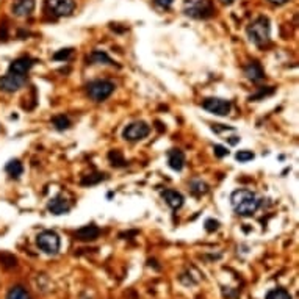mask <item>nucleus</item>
I'll use <instances>...</instances> for the list:
<instances>
[{
    "label": "nucleus",
    "instance_id": "27",
    "mask_svg": "<svg viewBox=\"0 0 299 299\" xmlns=\"http://www.w3.org/2000/svg\"><path fill=\"white\" fill-rule=\"evenodd\" d=\"M105 179V176L104 174H97V177H88V179H83L82 180V184L83 185H91V184H97V182H100V180H104Z\"/></svg>",
    "mask_w": 299,
    "mask_h": 299
},
{
    "label": "nucleus",
    "instance_id": "4",
    "mask_svg": "<svg viewBox=\"0 0 299 299\" xmlns=\"http://www.w3.org/2000/svg\"><path fill=\"white\" fill-rule=\"evenodd\" d=\"M36 246L41 249L44 254L55 255V254H58V251L61 248V240L57 232L43 230L41 233H38V237H36Z\"/></svg>",
    "mask_w": 299,
    "mask_h": 299
},
{
    "label": "nucleus",
    "instance_id": "12",
    "mask_svg": "<svg viewBox=\"0 0 299 299\" xmlns=\"http://www.w3.org/2000/svg\"><path fill=\"white\" fill-rule=\"evenodd\" d=\"M35 10V0H16L13 3V14L18 18H25Z\"/></svg>",
    "mask_w": 299,
    "mask_h": 299
},
{
    "label": "nucleus",
    "instance_id": "18",
    "mask_svg": "<svg viewBox=\"0 0 299 299\" xmlns=\"http://www.w3.org/2000/svg\"><path fill=\"white\" fill-rule=\"evenodd\" d=\"M6 299H30V295L25 288L18 285V287H13L10 292H8Z\"/></svg>",
    "mask_w": 299,
    "mask_h": 299
},
{
    "label": "nucleus",
    "instance_id": "8",
    "mask_svg": "<svg viewBox=\"0 0 299 299\" xmlns=\"http://www.w3.org/2000/svg\"><path fill=\"white\" fill-rule=\"evenodd\" d=\"M25 85V75H18L8 72L6 75L0 77V91L5 92H16Z\"/></svg>",
    "mask_w": 299,
    "mask_h": 299
},
{
    "label": "nucleus",
    "instance_id": "25",
    "mask_svg": "<svg viewBox=\"0 0 299 299\" xmlns=\"http://www.w3.org/2000/svg\"><path fill=\"white\" fill-rule=\"evenodd\" d=\"M70 53H72V49H61L60 52L53 55V58L55 60H68L70 57Z\"/></svg>",
    "mask_w": 299,
    "mask_h": 299
},
{
    "label": "nucleus",
    "instance_id": "22",
    "mask_svg": "<svg viewBox=\"0 0 299 299\" xmlns=\"http://www.w3.org/2000/svg\"><path fill=\"white\" fill-rule=\"evenodd\" d=\"M108 159L112 161L113 166H125V164H127V161L124 160V157L119 151H110Z\"/></svg>",
    "mask_w": 299,
    "mask_h": 299
},
{
    "label": "nucleus",
    "instance_id": "3",
    "mask_svg": "<svg viewBox=\"0 0 299 299\" xmlns=\"http://www.w3.org/2000/svg\"><path fill=\"white\" fill-rule=\"evenodd\" d=\"M184 13L194 19H208L215 14L211 0H185Z\"/></svg>",
    "mask_w": 299,
    "mask_h": 299
},
{
    "label": "nucleus",
    "instance_id": "7",
    "mask_svg": "<svg viewBox=\"0 0 299 299\" xmlns=\"http://www.w3.org/2000/svg\"><path fill=\"white\" fill-rule=\"evenodd\" d=\"M151 132V127L144 122V121H137V122H132L129 124L127 127L124 129L122 132V137L127 139V141H139L149 135Z\"/></svg>",
    "mask_w": 299,
    "mask_h": 299
},
{
    "label": "nucleus",
    "instance_id": "15",
    "mask_svg": "<svg viewBox=\"0 0 299 299\" xmlns=\"http://www.w3.org/2000/svg\"><path fill=\"white\" fill-rule=\"evenodd\" d=\"M168 163L169 166L174 169V171H180L184 168L185 164V155L182 151H179V149H172V151L168 152Z\"/></svg>",
    "mask_w": 299,
    "mask_h": 299
},
{
    "label": "nucleus",
    "instance_id": "30",
    "mask_svg": "<svg viewBox=\"0 0 299 299\" xmlns=\"http://www.w3.org/2000/svg\"><path fill=\"white\" fill-rule=\"evenodd\" d=\"M268 2H271L273 5H284V3L290 2V0H268Z\"/></svg>",
    "mask_w": 299,
    "mask_h": 299
},
{
    "label": "nucleus",
    "instance_id": "9",
    "mask_svg": "<svg viewBox=\"0 0 299 299\" xmlns=\"http://www.w3.org/2000/svg\"><path fill=\"white\" fill-rule=\"evenodd\" d=\"M46 3L55 16H70L75 10V0H46Z\"/></svg>",
    "mask_w": 299,
    "mask_h": 299
},
{
    "label": "nucleus",
    "instance_id": "26",
    "mask_svg": "<svg viewBox=\"0 0 299 299\" xmlns=\"http://www.w3.org/2000/svg\"><path fill=\"white\" fill-rule=\"evenodd\" d=\"M213 151H215V155L219 157V159H223V157L229 155V151H227L224 146H219V144H216V146L213 147Z\"/></svg>",
    "mask_w": 299,
    "mask_h": 299
},
{
    "label": "nucleus",
    "instance_id": "10",
    "mask_svg": "<svg viewBox=\"0 0 299 299\" xmlns=\"http://www.w3.org/2000/svg\"><path fill=\"white\" fill-rule=\"evenodd\" d=\"M47 210L52 215H65L70 210V202L65 198V194H60L57 198L50 199V202L47 204Z\"/></svg>",
    "mask_w": 299,
    "mask_h": 299
},
{
    "label": "nucleus",
    "instance_id": "20",
    "mask_svg": "<svg viewBox=\"0 0 299 299\" xmlns=\"http://www.w3.org/2000/svg\"><path fill=\"white\" fill-rule=\"evenodd\" d=\"M265 299H292V295L285 288H274L266 293Z\"/></svg>",
    "mask_w": 299,
    "mask_h": 299
},
{
    "label": "nucleus",
    "instance_id": "13",
    "mask_svg": "<svg viewBox=\"0 0 299 299\" xmlns=\"http://www.w3.org/2000/svg\"><path fill=\"white\" fill-rule=\"evenodd\" d=\"M99 227L94 226V224H88V226H83L80 227L77 232H75V238L80 240V241H92L99 237Z\"/></svg>",
    "mask_w": 299,
    "mask_h": 299
},
{
    "label": "nucleus",
    "instance_id": "32",
    "mask_svg": "<svg viewBox=\"0 0 299 299\" xmlns=\"http://www.w3.org/2000/svg\"><path fill=\"white\" fill-rule=\"evenodd\" d=\"M233 2H235V0H221V3H224V5H230Z\"/></svg>",
    "mask_w": 299,
    "mask_h": 299
},
{
    "label": "nucleus",
    "instance_id": "28",
    "mask_svg": "<svg viewBox=\"0 0 299 299\" xmlns=\"http://www.w3.org/2000/svg\"><path fill=\"white\" fill-rule=\"evenodd\" d=\"M154 2H155L157 6L163 8V10H168V8L172 5V2H174V0H154Z\"/></svg>",
    "mask_w": 299,
    "mask_h": 299
},
{
    "label": "nucleus",
    "instance_id": "11",
    "mask_svg": "<svg viewBox=\"0 0 299 299\" xmlns=\"http://www.w3.org/2000/svg\"><path fill=\"white\" fill-rule=\"evenodd\" d=\"M35 63H36V60L30 58V57L18 58V60H14L11 65H10V70H8V72L18 74V75H25L28 70L35 66Z\"/></svg>",
    "mask_w": 299,
    "mask_h": 299
},
{
    "label": "nucleus",
    "instance_id": "16",
    "mask_svg": "<svg viewBox=\"0 0 299 299\" xmlns=\"http://www.w3.org/2000/svg\"><path fill=\"white\" fill-rule=\"evenodd\" d=\"M245 74L248 75L249 80H253V82H260L262 78L265 77L262 66L258 65V63H255V61L251 63V65L245 69Z\"/></svg>",
    "mask_w": 299,
    "mask_h": 299
},
{
    "label": "nucleus",
    "instance_id": "24",
    "mask_svg": "<svg viewBox=\"0 0 299 299\" xmlns=\"http://www.w3.org/2000/svg\"><path fill=\"white\" fill-rule=\"evenodd\" d=\"M237 160L238 161H241V163H246V161H249V160H253L254 159V154L251 152V151H240V152H237Z\"/></svg>",
    "mask_w": 299,
    "mask_h": 299
},
{
    "label": "nucleus",
    "instance_id": "14",
    "mask_svg": "<svg viewBox=\"0 0 299 299\" xmlns=\"http://www.w3.org/2000/svg\"><path fill=\"white\" fill-rule=\"evenodd\" d=\"M161 196L172 210H177L184 206V196L177 191H174V190H164L161 193Z\"/></svg>",
    "mask_w": 299,
    "mask_h": 299
},
{
    "label": "nucleus",
    "instance_id": "2",
    "mask_svg": "<svg viewBox=\"0 0 299 299\" xmlns=\"http://www.w3.org/2000/svg\"><path fill=\"white\" fill-rule=\"evenodd\" d=\"M248 36L251 39V43H254L257 47L268 46L270 39H271V27H270L268 18H265V16L257 18L248 27Z\"/></svg>",
    "mask_w": 299,
    "mask_h": 299
},
{
    "label": "nucleus",
    "instance_id": "5",
    "mask_svg": "<svg viewBox=\"0 0 299 299\" xmlns=\"http://www.w3.org/2000/svg\"><path fill=\"white\" fill-rule=\"evenodd\" d=\"M115 88V83L110 80H94L86 86V92L94 102H102L112 96Z\"/></svg>",
    "mask_w": 299,
    "mask_h": 299
},
{
    "label": "nucleus",
    "instance_id": "23",
    "mask_svg": "<svg viewBox=\"0 0 299 299\" xmlns=\"http://www.w3.org/2000/svg\"><path fill=\"white\" fill-rule=\"evenodd\" d=\"M191 191L194 193V194H206L207 191H208V185L207 184H204V182H201V180H196V182H193L191 184Z\"/></svg>",
    "mask_w": 299,
    "mask_h": 299
},
{
    "label": "nucleus",
    "instance_id": "17",
    "mask_svg": "<svg viewBox=\"0 0 299 299\" xmlns=\"http://www.w3.org/2000/svg\"><path fill=\"white\" fill-rule=\"evenodd\" d=\"M88 60H91L92 63H100V65H115V61H113L112 58H110L105 52H102V50L92 52V53H91V57H90Z\"/></svg>",
    "mask_w": 299,
    "mask_h": 299
},
{
    "label": "nucleus",
    "instance_id": "29",
    "mask_svg": "<svg viewBox=\"0 0 299 299\" xmlns=\"http://www.w3.org/2000/svg\"><path fill=\"white\" fill-rule=\"evenodd\" d=\"M206 226H207V230L211 232V230H216L219 224H218V221H213V219H207Z\"/></svg>",
    "mask_w": 299,
    "mask_h": 299
},
{
    "label": "nucleus",
    "instance_id": "1",
    "mask_svg": "<svg viewBox=\"0 0 299 299\" xmlns=\"http://www.w3.org/2000/svg\"><path fill=\"white\" fill-rule=\"evenodd\" d=\"M230 204L235 213L240 216H251L260 207V199L251 190H237L230 194Z\"/></svg>",
    "mask_w": 299,
    "mask_h": 299
},
{
    "label": "nucleus",
    "instance_id": "6",
    "mask_svg": "<svg viewBox=\"0 0 299 299\" xmlns=\"http://www.w3.org/2000/svg\"><path fill=\"white\" fill-rule=\"evenodd\" d=\"M202 107L207 110V112L218 115V116H227L232 110V104L230 100L226 99H219V97H207L204 99Z\"/></svg>",
    "mask_w": 299,
    "mask_h": 299
},
{
    "label": "nucleus",
    "instance_id": "21",
    "mask_svg": "<svg viewBox=\"0 0 299 299\" xmlns=\"http://www.w3.org/2000/svg\"><path fill=\"white\" fill-rule=\"evenodd\" d=\"M52 124L57 130H66V129L70 127V121L68 119L66 116H55L52 119Z\"/></svg>",
    "mask_w": 299,
    "mask_h": 299
},
{
    "label": "nucleus",
    "instance_id": "31",
    "mask_svg": "<svg viewBox=\"0 0 299 299\" xmlns=\"http://www.w3.org/2000/svg\"><path fill=\"white\" fill-rule=\"evenodd\" d=\"M238 141H240V138H238V137H232V139H229V143H230V144H237Z\"/></svg>",
    "mask_w": 299,
    "mask_h": 299
},
{
    "label": "nucleus",
    "instance_id": "19",
    "mask_svg": "<svg viewBox=\"0 0 299 299\" xmlns=\"http://www.w3.org/2000/svg\"><path fill=\"white\" fill-rule=\"evenodd\" d=\"M6 172L8 174H10L11 177H19L21 174H22V171H23V168H22V163L19 161V160H11L10 163L6 164Z\"/></svg>",
    "mask_w": 299,
    "mask_h": 299
}]
</instances>
